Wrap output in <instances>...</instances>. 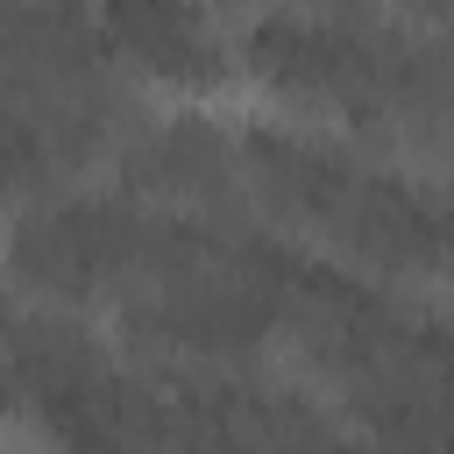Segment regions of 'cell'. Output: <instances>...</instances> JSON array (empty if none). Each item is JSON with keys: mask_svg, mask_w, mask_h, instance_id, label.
<instances>
[{"mask_svg": "<svg viewBox=\"0 0 454 454\" xmlns=\"http://www.w3.org/2000/svg\"><path fill=\"white\" fill-rule=\"evenodd\" d=\"M99 43L106 57H128L149 78L206 85L227 71V43L199 0H99Z\"/></svg>", "mask_w": 454, "mask_h": 454, "instance_id": "obj_1", "label": "cell"}]
</instances>
